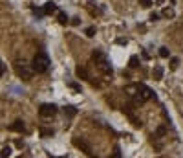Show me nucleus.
Returning a JSON list of instances; mask_svg holds the SVG:
<instances>
[{
	"mask_svg": "<svg viewBox=\"0 0 183 158\" xmlns=\"http://www.w3.org/2000/svg\"><path fill=\"white\" fill-rule=\"evenodd\" d=\"M172 2H174V0H172Z\"/></svg>",
	"mask_w": 183,
	"mask_h": 158,
	"instance_id": "nucleus-27",
	"label": "nucleus"
},
{
	"mask_svg": "<svg viewBox=\"0 0 183 158\" xmlns=\"http://www.w3.org/2000/svg\"><path fill=\"white\" fill-rule=\"evenodd\" d=\"M75 74H77V77H81V79H90L84 66H77V68H75Z\"/></svg>",
	"mask_w": 183,
	"mask_h": 158,
	"instance_id": "nucleus-10",
	"label": "nucleus"
},
{
	"mask_svg": "<svg viewBox=\"0 0 183 158\" xmlns=\"http://www.w3.org/2000/svg\"><path fill=\"white\" fill-rule=\"evenodd\" d=\"M115 42H117V44H121V46H123V44H126V42H128V40H126V39H117V40H115Z\"/></svg>",
	"mask_w": 183,
	"mask_h": 158,
	"instance_id": "nucleus-25",
	"label": "nucleus"
},
{
	"mask_svg": "<svg viewBox=\"0 0 183 158\" xmlns=\"http://www.w3.org/2000/svg\"><path fill=\"white\" fill-rule=\"evenodd\" d=\"M163 17L172 19V17H174V11H172V9H163Z\"/></svg>",
	"mask_w": 183,
	"mask_h": 158,
	"instance_id": "nucleus-18",
	"label": "nucleus"
},
{
	"mask_svg": "<svg viewBox=\"0 0 183 158\" xmlns=\"http://www.w3.org/2000/svg\"><path fill=\"white\" fill-rule=\"evenodd\" d=\"M33 70L37 74H44L48 68H50V57L46 52H37L35 57H33V63H31Z\"/></svg>",
	"mask_w": 183,
	"mask_h": 158,
	"instance_id": "nucleus-1",
	"label": "nucleus"
},
{
	"mask_svg": "<svg viewBox=\"0 0 183 158\" xmlns=\"http://www.w3.org/2000/svg\"><path fill=\"white\" fill-rule=\"evenodd\" d=\"M24 121L22 119H17V121H13L11 125H9V131H13V132H24Z\"/></svg>",
	"mask_w": 183,
	"mask_h": 158,
	"instance_id": "nucleus-7",
	"label": "nucleus"
},
{
	"mask_svg": "<svg viewBox=\"0 0 183 158\" xmlns=\"http://www.w3.org/2000/svg\"><path fill=\"white\" fill-rule=\"evenodd\" d=\"M128 64H130L132 68H137V66H139V57H137V55H132L130 61H128Z\"/></svg>",
	"mask_w": 183,
	"mask_h": 158,
	"instance_id": "nucleus-13",
	"label": "nucleus"
},
{
	"mask_svg": "<svg viewBox=\"0 0 183 158\" xmlns=\"http://www.w3.org/2000/svg\"><path fill=\"white\" fill-rule=\"evenodd\" d=\"M178 64H180V59L172 57V59H170V68H172V70H176V68H178Z\"/></svg>",
	"mask_w": 183,
	"mask_h": 158,
	"instance_id": "nucleus-17",
	"label": "nucleus"
},
{
	"mask_svg": "<svg viewBox=\"0 0 183 158\" xmlns=\"http://www.w3.org/2000/svg\"><path fill=\"white\" fill-rule=\"evenodd\" d=\"M4 72H6V66H4V63H0V77L4 76Z\"/></svg>",
	"mask_w": 183,
	"mask_h": 158,
	"instance_id": "nucleus-24",
	"label": "nucleus"
},
{
	"mask_svg": "<svg viewBox=\"0 0 183 158\" xmlns=\"http://www.w3.org/2000/svg\"><path fill=\"white\" fill-rule=\"evenodd\" d=\"M72 24H73V26H79V24H81V19H79V17L72 19Z\"/></svg>",
	"mask_w": 183,
	"mask_h": 158,
	"instance_id": "nucleus-21",
	"label": "nucleus"
},
{
	"mask_svg": "<svg viewBox=\"0 0 183 158\" xmlns=\"http://www.w3.org/2000/svg\"><path fill=\"white\" fill-rule=\"evenodd\" d=\"M38 114H40L42 118H51V116L57 114V107H55L53 103H44V105H40Z\"/></svg>",
	"mask_w": 183,
	"mask_h": 158,
	"instance_id": "nucleus-5",
	"label": "nucleus"
},
{
	"mask_svg": "<svg viewBox=\"0 0 183 158\" xmlns=\"http://www.w3.org/2000/svg\"><path fill=\"white\" fill-rule=\"evenodd\" d=\"M15 72H17V76H18V77L24 79V81H30V79L33 77V74H35L33 66H31V64H28L24 59L15 63Z\"/></svg>",
	"mask_w": 183,
	"mask_h": 158,
	"instance_id": "nucleus-2",
	"label": "nucleus"
},
{
	"mask_svg": "<svg viewBox=\"0 0 183 158\" xmlns=\"http://www.w3.org/2000/svg\"><path fill=\"white\" fill-rule=\"evenodd\" d=\"M139 4H141L143 7H150V6H152V0H139Z\"/></svg>",
	"mask_w": 183,
	"mask_h": 158,
	"instance_id": "nucleus-19",
	"label": "nucleus"
},
{
	"mask_svg": "<svg viewBox=\"0 0 183 158\" xmlns=\"http://www.w3.org/2000/svg\"><path fill=\"white\" fill-rule=\"evenodd\" d=\"M64 114H68V116H75L77 114V110H75V107H64Z\"/></svg>",
	"mask_w": 183,
	"mask_h": 158,
	"instance_id": "nucleus-15",
	"label": "nucleus"
},
{
	"mask_svg": "<svg viewBox=\"0 0 183 158\" xmlns=\"http://www.w3.org/2000/svg\"><path fill=\"white\" fill-rule=\"evenodd\" d=\"M11 156V147H4L0 151V158H9Z\"/></svg>",
	"mask_w": 183,
	"mask_h": 158,
	"instance_id": "nucleus-14",
	"label": "nucleus"
},
{
	"mask_svg": "<svg viewBox=\"0 0 183 158\" xmlns=\"http://www.w3.org/2000/svg\"><path fill=\"white\" fill-rule=\"evenodd\" d=\"M50 134H53V131H42V136H50Z\"/></svg>",
	"mask_w": 183,
	"mask_h": 158,
	"instance_id": "nucleus-26",
	"label": "nucleus"
},
{
	"mask_svg": "<svg viewBox=\"0 0 183 158\" xmlns=\"http://www.w3.org/2000/svg\"><path fill=\"white\" fill-rule=\"evenodd\" d=\"M113 158H121V151H119V147H115V151H113Z\"/></svg>",
	"mask_w": 183,
	"mask_h": 158,
	"instance_id": "nucleus-22",
	"label": "nucleus"
},
{
	"mask_svg": "<svg viewBox=\"0 0 183 158\" xmlns=\"http://www.w3.org/2000/svg\"><path fill=\"white\" fill-rule=\"evenodd\" d=\"M95 31H97V30H95V26H90V28H86V31H84V33H86V37H93V35H95Z\"/></svg>",
	"mask_w": 183,
	"mask_h": 158,
	"instance_id": "nucleus-16",
	"label": "nucleus"
},
{
	"mask_svg": "<svg viewBox=\"0 0 183 158\" xmlns=\"http://www.w3.org/2000/svg\"><path fill=\"white\" fill-rule=\"evenodd\" d=\"M92 59H93V63L97 64V68H99V70H103L105 74L112 76V66L108 64V61H106V57H105V53H103V52L95 50V52L92 53Z\"/></svg>",
	"mask_w": 183,
	"mask_h": 158,
	"instance_id": "nucleus-3",
	"label": "nucleus"
},
{
	"mask_svg": "<svg viewBox=\"0 0 183 158\" xmlns=\"http://www.w3.org/2000/svg\"><path fill=\"white\" fill-rule=\"evenodd\" d=\"M57 20H59V24H68V15L64 13V11H57Z\"/></svg>",
	"mask_w": 183,
	"mask_h": 158,
	"instance_id": "nucleus-11",
	"label": "nucleus"
},
{
	"mask_svg": "<svg viewBox=\"0 0 183 158\" xmlns=\"http://www.w3.org/2000/svg\"><path fill=\"white\" fill-rule=\"evenodd\" d=\"M73 145H75V147H79V149H82V151H84V153H86L90 158H93L92 147H90V143H88L84 138H81V136H75V138H73Z\"/></svg>",
	"mask_w": 183,
	"mask_h": 158,
	"instance_id": "nucleus-4",
	"label": "nucleus"
},
{
	"mask_svg": "<svg viewBox=\"0 0 183 158\" xmlns=\"http://www.w3.org/2000/svg\"><path fill=\"white\" fill-rule=\"evenodd\" d=\"M136 90H137V92H139V94H141L145 99H150V98H154V92H152V90H150L146 85H143V83H141V85H137V86H136Z\"/></svg>",
	"mask_w": 183,
	"mask_h": 158,
	"instance_id": "nucleus-6",
	"label": "nucleus"
},
{
	"mask_svg": "<svg viewBox=\"0 0 183 158\" xmlns=\"http://www.w3.org/2000/svg\"><path fill=\"white\" fill-rule=\"evenodd\" d=\"M152 77H154V81H161V79H163V68H161V66H154Z\"/></svg>",
	"mask_w": 183,
	"mask_h": 158,
	"instance_id": "nucleus-9",
	"label": "nucleus"
},
{
	"mask_svg": "<svg viewBox=\"0 0 183 158\" xmlns=\"http://www.w3.org/2000/svg\"><path fill=\"white\" fill-rule=\"evenodd\" d=\"M42 11H44V15H51V13H57L59 9H57V4L55 2H46Z\"/></svg>",
	"mask_w": 183,
	"mask_h": 158,
	"instance_id": "nucleus-8",
	"label": "nucleus"
},
{
	"mask_svg": "<svg viewBox=\"0 0 183 158\" xmlns=\"http://www.w3.org/2000/svg\"><path fill=\"white\" fill-rule=\"evenodd\" d=\"M157 19H159V15H157V13H152V15H150V20H152V22H156Z\"/></svg>",
	"mask_w": 183,
	"mask_h": 158,
	"instance_id": "nucleus-23",
	"label": "nucleus"
},
{
	"mask_svg": "<svg viewBox=\"0 0 183 158\" xmlns=\"http://www.w3.org/2000/svg\"><path fill=\"white\" fill-rule=\"evenodd\" d=\"M70 86H72L75 92H81V85H77V83H70Z\"/></svg>",
	"mask_w": 183,
	"mask_h": 158,
	"instance_id": "nucleus-20",
	"label": "nucleus"
},
{
	"mask_svg": "<svg viewBox=\"0 0 183 158\" xmlns=\"http://www.w3.org/2000/svg\"><path fill=\"white\" fill-rule=\"evenodd\" d=\"M159 57H163V59L170 57V52H169V48H167V46H161V48H159Z\"/></svg>",
	"mask_w": 183,
	"mask_h": 158,
	"instance_id": "nucleus-12",
	"label": "nucleus"
}]
</instances>
